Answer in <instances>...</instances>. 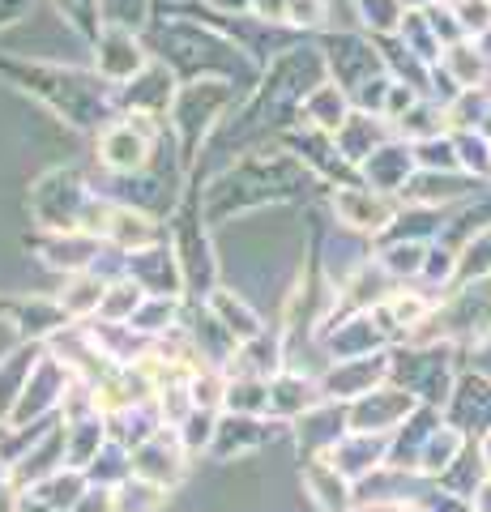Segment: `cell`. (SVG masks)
Segmentation results:
<instances>
[{
	"instance_id": "277c9868",
	"label": "cell",
	"mask_w": 491,
	"mask_h": 512,
	"mask_svg": "<svg viewBox=\"0 0 491 512\" xmlns=\"http://www.w3.org/2000/svg\"><path fill=\"white\" fill-rule=\"evenodd\" d=\"M457 18L466 30H487L491 26V0H457Z\"/></svg>"
},
{
	"instance_id": "7a4b0ae2",
	"label": "cell",
	"mask_w": 491,
	"mask_h": 512,
	"mask_svg": "<svg viewBox=\"0 0 491 512\" xmlns=\"http://www.w3.org/2000/svg\"><path fill=\"white\" fill-rule=\"evenodd\" d=\"M334 210L342 214V222H351V227H385V205L380 197L363 188H346L334 197Z\"/></svg>"
},
{
	"instance_id": "3957f363",
	"label": "cell",
	"mask_w": 491,
	"mask_h": 512,
	"mask_svg": "<svg viewBox=\"0 0 491 512\" xmlns=\"http://www.w3.org/2000/svg\"><path fill=\"white\" fill-rule=\"evenodd\" d=\"M141 64L137 56V43L124 35V30H112V35L103 39V56H99V69L103 73H112V77H129L133 69Z\"/></svg>"
},
{
	"instance_id": "6da1fadb",
	"label": "cell",
	"mask_w": 491,
	"mask_h": 512,
	"mask_svg": "<svg viewBox=\"0 0 491 512\" xmlns=\"http://www.w3.org/2000/svg\"><path fill=\"white\" fill-rule=\"evenodd\" d=\"M103 163L112 171H137L146 167V141L133 133V124H120L103 137Z\"/></svg>"
}]
</instances>
